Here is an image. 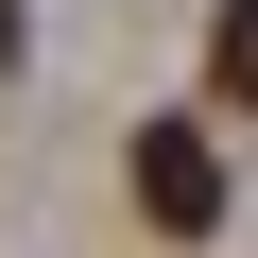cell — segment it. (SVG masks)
<instances>
[{
	"mask_svg": "<svg viewBox=\"0 0 258 258\" xmlns=\"http://www.w3.org/2000/svg\"><path fill=\"white\" fill-rule=\"evenodd\" d=\"M207 86L258 120V0H224V18H207Z\"/></svg>",
	"mask_w": 258,
	"mask_h": 258,
	"instance_id": "obj_2",
	"label": "cell"
},
{
	"mask_svg": "<svg viewBox=\"0 0 258 258\" xmlns=\"http://www.w3.org/2000/svg\"><path fill=\"white\" fill-rule=\"evenodd\" d=\"M120 189H138L155 241H207V224H224V155H207V120H138V172H120Z\"/></svg>",
	"mask_w": 258,
	"mask_h": 258,
	"instance_id": "obj_1",
	"label": "cell"
}]
</instances>
